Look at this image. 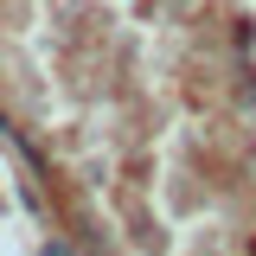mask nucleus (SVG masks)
Masks as SVG:
<instances>
[{
    "instance_id": "nucleus-1",
    "label": "nucleus",
    "mask_w": 256,
    "mask_h": 256,
    "mask_svg": "<svg viewBox=\"0 0 256 256\" xmlns=\"http://www.w3.org/2000/svg\"><path fill=\"white\" fill-rule=\"evenodd\" d=\"M38 256H70V250H64V244H45V250H38Z\"/></svg>"
}]
</instances>
